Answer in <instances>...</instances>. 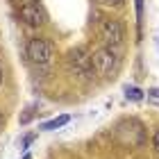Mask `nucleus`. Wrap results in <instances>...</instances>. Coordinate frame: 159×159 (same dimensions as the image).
Masks as SVG:
<instances>
[{"label":"nucleus","mask_w":159,"mask_h":159,"mask_svg":"<svg viewBox=\"0 0 159 159\" xmlns=\"http://www.w3.org/2000/svg\"><path fill=\"white\" fill-rule=\"evenodd\" d=\"M114 136H116L118 143H123V146H127V148H141L143 141H146L143 125H141L139 120H134V118L120 120L118 125H116V132H114Z\"/></svg>","instance_id":"nucleus-1"},{"label":"nucleus","mask_w":159,"mask_h":159,"mask_svg":"<svg viewBox=\"0 0 159 159\" xmlns=\"http://www.w3.org/2000/svg\"><path fill=\"white\" fill-rule=\"evenodd\" d=\"M66 64H68L70 73H75L77 77H82V80H89V77H93V73H96V68H93V59H91V55L86 52L84 48L70 50L68 57H66Z\"/></svg>","instance_id":"nucleus-2"},{"label":"nucleus","mask_w":159,"mask_h":159,"mask_svg":"<svg viewBox=\"0 0 159 159\" xmlns=\"http://www.w3.org/2000/svg\"><path fill=\"white\" fill-rule=\"evenodd\" d=\"M25 55L27 59H30L32 64H37V66H46V64H50V59H52L55 50H52V43H50L48 39H30L27 41V48H25Z\"/></svg>","instance_id":"nucleus-3"},{"label":"nucleus","mask_w":159,"mask_h":159,"mask_svg":"<svg viewBox=\"0 0 159 159\" xmlns=\"http://www.w3.org/2000/svg\"><path fill=\"white\" fill-rule=\"evenodd\" d=\"M91 59H93V68H96L98 75H111L114 70H116V64H118L116 52H114L111 48H107V46L93 50Z\"/></svg>","instance_id":"nucleus-4"},{"label":"nucleus","mask_w":159,"mask_h":159,"mask_svg":"<svg viewBox=\"0 0 159 159\" xmlns=\"http://www.w3.org/2000/svg\"><path fill=\"white\" fill-rule=\"evenodd\" d=\"M20 18L32 27H41L48 23V14L39 0H23L20 5Z\"/></svg>","instance_id":"nucleus-5"},{"label":"nucleus","mask_w":159,"mask_h":159,"mask_svg":"<svg viewBox=\"0 0 159 159\" xmlns=\"http://www.w3.org/2000/svg\"><path fill=\"white\" fill-rule=\"evenodd\" d=\"M100 37H102V41L107 43V48H118L123 39H125V34H123V25L120 20L116 18H105L102 25H100Z\"/></svg>","instance_id":"nucleus-6"},{"label":"nucleus","mask_w":159,"mask_h":159,"mask_svg":"<svg viewBox=\"0 0 159 159\" xmlns=\"http://www.w3.org/2000/svg\"><path fill=\"white\" fill-rule=\"evenodd\" d=\"M68 120H70V116H66V114H64V116H59V118L46 120V123H43V125H41V129H48V132H50V129H59L61 125H66Z\"/></svg>","instance_id":"nucleus-7"},{"label":"nucleus","mask_w":159,"mask_h":159,"mask_svg":"<svg viewBox=\"0 0 159 159\" xmlns=\"http://www.w3.org/2000/svg\"><path fill=\"white\" fill-rule=\"evenodd\" d=\"M125 96H127V100H141V98H143V91L136 89V86H127V89H125Z\"/></svg>","instance_id":"nucleus-8"},{"label":"nucleus","mask_w":159,"mask_h":159,"mask_svg":"<svg viewBox=\"0 0 159 159\" xmlns=\"http://www.w3.org/2000/svg\"><path fill=\"white\" fill-rule=\"evenodd\" d=\"M134 7H136V23L141 25V18H143V0H134Z\"/></svg>","instance_id":"nucleus-9"},{"label":"nucleus","mask_w":159,"mask_h":159,"mask_svg":"<svg viewBox=\"0 0 159 159\" xmlns=\"http://www.w3.org/2000/svg\"><path fill=\"white\" fill-rule=\"evenodd\" d=\"M148 100H152L155 105H159V86H155V89H148Z\"/></svg>","instance_id":"nucleus-10"},{"label":"nucleus","mask_w":159,"mask_h":159,"mask_svg":"<svg viewBox=\"0 0 159 159\" xmlns=\"http://www.w3.org/2000/svg\"><path fill=\"white\" fill-rule=\"evenodd\" d=\"M152 148H155L157 152H159V127L155 129V134H152Z\"/></svg>","instance_id":"nucleus-11"},{"label":"nucleus","mask_w":159,"mask_h":159,"mask_svg":"<svg viewBox=\"0 0 159 159\" xmlns=\"http://www.w3.org/2000/svg\"><path fill=\"white\" fill-rule=\"evenodd\" d=\"M100 2H102V5H114V7H116V5H123V0H100Z\"/></svg>","instance_id":"nucleus-12"},{"label":"nucleus","mask_w":159,"mask_h":159,"mask_svg":"<svg viewBox=\"0 0 159 159\" xmlns=\"http://www.w3.org/2000/svg\"><path fill=\"white\" fill-rule=\"evenodd\" d=\"M0 84H2V68H0Z\"/></svg>","instance_id":"nucleus-13"},{"label":"nucleus","mask_w":159,"mask_h":159,"mask_svg":"<svg viewBox=\"0 0 159 159\" xmlns=\"http://www.w3.org/2000/svg\"><path fill=\"white\" fill-rule=\"evenodd\" d=\"M0 125H2V114H0Z\"/></svg>","instance_id":"nucleus-14"}]
</instances>
